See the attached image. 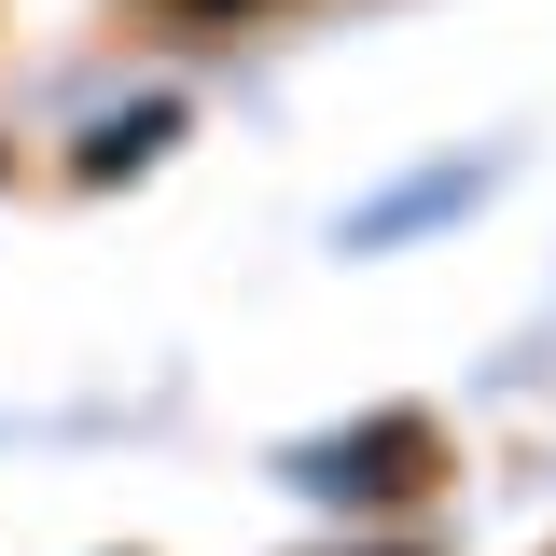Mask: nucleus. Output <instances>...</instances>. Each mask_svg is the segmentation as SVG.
<instances>
[{
  "instance_id": "nucleus-1",
  "label": "nucleus",
  "mask_w": 556,
  "mask_h": 556,
  "mask_svg": "<svg viewBox=\"0 0 556 556\" xmlns=\"http://www.w3.org/2000/svg\"><path fill=\"white\" fill-rule=\"evenodd\" d=\"M153 139H167V98H153V112H126V126H98V139H84V167L112 181V167H126V153H153Z\"/></svg>"
},
{
  "instance_id": "nucleus-2",
  "label": "nucleus",
  "mask_w": 556,
  "mask_h": 556,
  "mask_svg": "<svg viewBox=\"0 0 556 556\" xmlns=\"http://www.w3.org/2000/svg\"><path fill=\"white\" fill-rule=\"evenodd\" d=\"M167 14H251V0H167Z\"/></svg>"
}]
</instances>
